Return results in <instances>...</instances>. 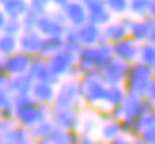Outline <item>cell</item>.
Listing matches in <instances>:
<instances>
[{"label":"cell","instance_id":"cell-6","mask_svg":"<svg viewBox=\"0 0 155 144\" xmlns=\"http://www.w3.org/2000/svg\"><path fill=\"white\" fill-rule=\"evenodd\" d=\"M6 21H8V17L4 15L2 8H0V32H4V25H6Z\"/></svg>","mask_w":155,"mask_h":144},{"label":"cell","instance_id":"cell-2","mask_svg":"<svg viewBox=\"0 0 155 144\" xmlns=\"http://www.w3.org/2000/svg\"><path fill=\"white\" fill-rule=\"evenodd\" d=\"M17 42H19V51L34 57V55H40V48H42L44 36L38 32L36 28H25L19 34Z\"/></svg>","mask_w":155,"mask_h":144},{"label":"cell","instance_id":"cell-8","mask_svg":"<svg viewBox=\"0 0 155 144\" xmlns=\"http://www.w3.org/2000/svg\"><path fill=\"white\" fill-rule=\"evenodd\" d=\"M0 70H2V59H0Z\"/></svg>","mask_w":155,"mask_h":144},{"label":"cell","instance_id":"cell-4","mask_svg":"<svg viewBox=\"0 0 155 144\" xmlns=\"http://www.w3.org/2000/svg\"><path fill=\"white\" fill-rule=\"evenodd\" d=\"M2 12L8 19H23L28 12V6L25 2H17V0H6L2 2Z\"/></svg>","mask_w":155,"mask_h":144},{"label":"cell","instance_id":"cell-7","mask_svg":"<svg viewBox=\"0 0 155 144\" xmlns=\"http://www.w3.org/2000/svg\"><path fill=\"white\" fill-rule=\"evenodd\" d=\"M6 82H8V78H6V74L0 70V89H4V85H6Z\"/></svg>","mask_w":155,"mask_h":144},{"label":"cell","instance_id":"cell-3","mask_svg":"<svg viewBox=\"0 0 155 144\" xmlns=\"http://www.w3.org/2000/svg\"><path fill=\"white\" fill-rule=\"evenodd\" d=\"M30 97L34 99L36 104H48L55 99V87H53L51 83L34 82L32 89H30Z\"/></svg>","mask_w":155,"mask_h":144},{"label":"cell","instance_id":"cell-5","mask_svg":"<svg viewBox=\"0 0 155 144\" xmlns=\"http://www.w3.org/2000/svg\"><path fill=\"white\" fill-rule=\"evenodd\" d=\"M19 49V42L15 36H10V34H0V55H2L4 59L13 55L15 51Z\"/></svg>","mask_w":155,"mask_h":144},{"label":"cell","instance_id":"cell-1","mask_svg":"<svg viewBox=\"0 0 155 144\" xmlns=\"http://www.w3.org/2000/svg\"><path fill=\"white\" fill-rule=\"evenodd\" d=\"M30 65H32V57L27 55L23 51H15L13 55L2 59V72L10 74L12 78H17V76H27L30 70Z\"/></svg>","mask_w":155,"mask_h":144}]
</instances>
